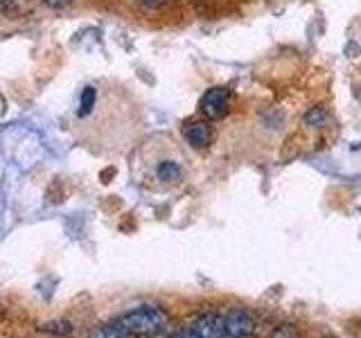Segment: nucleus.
<instances>
[{
  "mask_svg": "<svg viewBox=\"0 0 361 338\" xmlns=\"http://www.w3.org/2000/svg\"><path fill=\"white\" fill-rule=\"evenodd\" d=\"M228 111H231V93L221 86L206 90V95L201 97V113L210 120H221L228 115Z\"/></svg>",
  "mask_w": 361,
  "mask_h": 338,
  "instance_id": "nucleus-3",
  "label": "nucleus"
},
{
  "mask_svg": "<svg viewBox=\"0 0 361 338\" xmlns=\"http://www.w3.org/2000/svg\"><path fill=\"white\" fill-rule=\"evenodd\" d=\"M142 3H145V5H149V7H156V5H161L163 0H142Z\"/></svg>",
  "mask_w": 361,
  "mask_h": 338,
  "instance_id": "nucleus-9",
  "label": "nucleus"
},
{
  "mask_svg": "<svg viewBox=\"0 0 361 338\" xmlns=\"http://www.w3.org/2000/svg\"><path fill=\"white\" fill-rule=\"evenodd\" d=\"M93 106H95V88L88 86V88H84L82 101H79V118H86L88 113L93 111Z\"/></svg>",
  "mask_w": 361,
  "mask_h": 338,
  "instance_id": "nucleus-7",
  "label": "nucleus"
},
{
  "mask_svg": "<svg viewBox=\"0 0 361 338\" xmlns=\"http://www.w3.org/2000/svg\"><path fill=\"white\" fill-rule=\"evenodd\" d=\"M183 138L192 149H206L212 142V129L206 122H188L183 127Z\"/></svg>",
  "mask_w": 361,
  "mask_h": 338,
  "instance_id": "nucleus-4",
  "label": "nucleus"
},
{
  "mask_svg": "<svg viewBox=\"0 0 361 338\" xmlns=\"http://www.w3.org/2000/svg\"><path fill=\"white\" fill-rule=\"evenodd\" d=\"M45 3L52 5V7H61V5L66 3V0H45Z\"/></svg>",
  "mask_w": 361,
  "mask_h": 338,
  "instance_id": "nucleus-8",
  "label": "nucleus"
},
{
  "mask_svg": "<svg viewBox=\"0 0 361 338\" xmlns=\"http://www.w3.org/2000/svg\"><path fill=\"white\" fill-rule=\"evenodd\" d=\"M9 3H14V0H5V5H9Z\"/></svg>",
  "mask_w": 361,
  "mask_h": 338,
  "instance_id": "nucleus-10",
  "label": "nucleus"
},
{
  "mask_svg": "<svg viewBox=\"0 0 361 338\" xmlns=\"http://www.w3.org/2000/svg\"><path fill=\"white\" fill-rule=\"evenodd\" d=\"M255 330V318L246 311L206 313L169 338H244Z\"/></svg>",
  "mask_w": 361,
  "mask_h": 338,
  "instance_id": "nucleus-2",
  "label": "nucleus"
},
{
  "mask_svg": "<svg viewBox=\"0 0 361 338\" xmlns=\"http://www.w3.org/2000/svg\"><path fill=\"white\" fill-rule=\"evenodd\" d=\"M167 325V313L156 307V304H142L127 313H122L120 318L106 323L93 332L90 338H131V336H154L163 332Z\"/></svg>",
  "mask_w": 361,
  "mask_h": 338,
  "instance_id": "nucleus-1",
  "label": "nucleus"
},
{
  "mask_svg": "<svg viewBox=\"0 0 361 338\" xmlns=\"http://www.w3.org/2000/svg\"><path fill=\"white\" fill-rule=\"evenodd\" d=\"M327 111L323 108V106H316V108H312L307 115H305V124L307 127H314V129H321V127H325L327 124Z\"/></svg>",
  "mask_w": 361,
  "mask_h": 338,
  "instance_id": "nucleus-6",
  "label": "nucleus"
},
{
  "mask_svg": "<svg viewBox=\"0 0 361 338\" xmlns=\"http://www.w3.org/2000/svg\"><path fill=\"white\" fill-rule=\"evenodd\" d=\"M156 176L158 180H163V183H176V180L183 176V169L174 161H163L156 169Z\"/></svg>",
  "mask_w": 361,
  "mask_h": 338,
  "instance_id": "nucleus-5",
  "label": "nucleus"
}]
</instances>
